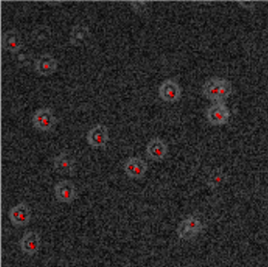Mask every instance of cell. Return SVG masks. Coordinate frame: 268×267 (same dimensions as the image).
<instances>
[{"label":"cell","mask_w":268,"mask_h":267,"mask_svg":"<svg viewBox=\"0 0 268 267\" xmlns=\"http://www.w3.org/2000/svg\"><path fill=\"white\" fill-rule=\"evenodd\" d=\"M2 46L11 53H18L23 47L19 31L15 29L6 31L2 36Z\"/></svg>","instance_id":"cell-12"},{"label":"cell","mask_w":268,"mask_h":267,"mask_svg":"<svg viewBox=\"0 0 268 267\" xmlns=\"http://www.w3.org/2000/svg\"><path fill=\"white\" fill-rule=\"evenodd\" d=\"M41 238L40 234L35 231L27 232L19 240L21 251L29 256H33L39 252Z\"/></svg>","instance_id":"cell-10"},{"label":"cell","mask_w":268,"mask_h":267,"mask_svg":"<svg viewBox=\"0 0 268 267\" xmlns=\"http://www.w3.org/2000/svg\"><path fill=\"white\" fill-rule=\"evenodd\" d=\"M8 217L15 227H24L30 223L31 211L25 202H20L8 211Z\"/></svg>","instance_id":"cell-3"},{"label":"cell","mask_w":268,"mask_h":267,"mask_svg":"<svg viewBox=\"0 0 268 267\" xmlns=\"http://www.w3.org/2000/svg\"><path fill=\"white\" fill-rule=\"evenodd\" d=\"M220 83L221 77H214L207 80L202 86L203 96L212 103H218Z\"/></svg>","instance_id":"cell-14"},{"label":"cell","mask_w":268,"mask_h":267,"mask_svg":"<svg viewBox=\"0 0 268 267\" xmlns=\"http://www.w3.org/2000/svg\"><path fill=\"white\" fill-rule=\"evenodd\" d=\"M147 163L138 157H130L124 164V171L132 180H140L147 171Z\"/></svg>","instance_id":"cell-9"},{"label":"cell","mask_w":268,"mask_h":267,"mask_svg":"<svg viewBox=\"0 0 268 267\" xmlns=\"http://www.w3.org/2000/svg\"><path fill=\"white\" fill-rule=\"evenodd\" d=\"M203 224L196 217H189L179 224L177 229L178 236L184 240L195 238L203 230Z\"/></svg>","instance_id":"cell-2"},{"label":"cell","mask_w":268,"mask_h":267,"mask_svg":"<svg viewBox=\"0 0 268 267\" xmlns=\"http://www.w3.org/2000/svg\"><path fill=\"white\" fill-rule=\"evenodd\" d=\"M76 163L77 161L74 157L66 151H62L53 159V167L57 173L74 176L76 175Z\"/></svg>","instance_id":"cell-5"},{"label":"cell","mask_w":268,"mask_h":267,"mask_svg":"<svg viewBox=\"0 0 268 267\" xmlns=\"http://www.w3.org/2000/svg\"><path fill=\"white\" fill-rule=\"evenodd\" d=\"M54 194L59 202L71 204L77 198V188L71 180H61L55 185Z\"/></svg>","instance_id":"cell-4"},{"label":"cell","mask_w":268,"mask_h":267,"mask_svg":"<svg viewBox=\"0 0 268 267\" xmlns=\"http://www.w3.org/2000/svg\"><path fill=\"white\" fill-rule=\"evenodd\" d=\"M168 146L161 138H155L150 140L146 146V154L149 159L155 162H160L167 156Z\"/></svg>","instance_id":"cell-11"},{"label":"cell","mask_w":268,"mask_h":267,"mask_svg":"<svg viewBox=\"0 0 268 267\" xmlns=\"http://www.w3.org/2000/svg\"><path fill=\"white\" fill-rule=\"evenodd\" d=\"M87 143L93 148L105 147L109 141V134L106 126L98 124L91 128L86 135Z\"/></svg>","instance_id":"cell-7"},{"label":"cell","mask_w":268,"mask_h":267,"mask_svg":"<svg viewBox=\"0 0 268 267\" xmlns=\"http://www.w3.org/2000/svg\"><path fill=\"white\" fill-rule=\"evenodd\" d=\"M225 179L226 177H225L223 170L215 169L210 172L206 183L211 189H215L221 185H223Z\"/></svg>","instance_id":"cell-16"},{"label":"cell","mask_w":268,"mask_h":267,"mask_svg":"<svg viewBox=\"0 0 268 267\" xmlns=\"http://www.w3.org/2000/svg\"><path fill=\"white\" fill-rule=\"evenodd\" d=\"M208 122L214 127L225 125L229 122L231 113L228 107L223 103H214L207 110Z\"/></svg>","instance_id":"cell-6"},{"label":"cell","mask_w":268,"mask_h":267,"mask_svg":"<svg viewBox=\"0 0 268 267\" xmlns=\"http://www.w3.org/2000/svg\"><path fill=\"white\" fill-rule=\"evenodd\" d=\"M57 119L49 108L39 109L32 117L33 128L40 132H48L54 129Z\"/></svg>","instance_id":"cell-1"},{"label":"cell","mask_w":268,"mask_h":267,"mask_svg":"<svg viewBox=\"0 0 268 267\" xmlns=\"http://www.w3.org/2000/svg\"><path fill=\"white\" fill-rule=\"evenodd\" d=\"M158 93L162 100L166 103H178L181 99V88L177 82L172 79L166 80L162 82Z\"/></svg>","instance_id":"cell-8"},{"label":"cell","mask_w":268,"mask_h":267,"mask_svg":"<svg viewBox=\"0 0 268 267\" xmlns=\"http://www.w3.org/2000/svg\"><path fill=\"white\" fill-rule=\"evenodd\" d=\"M232 93V85L231 82L225 78H221L220 88H219V98L218 103H223L230 97Z\"/></svg>","instance_id":"cell-17"},{"label":"cell","mask_w":268,"mask_h":267,"mask_svg":"<svg viewBox=\"0 0 268 267\" xmlns=\"http://www.w3.org/2000/svg\"><path fill=\"white\" fill-rule=\"evenodd\" d=\"M35 69L40 76L49 77L56 71L57 61L51 55L44 54L36 61Z\"/></svg>","instance_id":"cell-13"},{"label":"cell","mask_w":268,"mask_h":267,"mask_svg":"<svg viewBox=\"0 0 268 267\" xmlns=\"http://www.w3.org/2000/svg\"><path fill=\"white\" fill-rule=\"evenodd\" d=\"M88 36H89L88 27L77 25L73 27V31L70 34V41L73 45L79 46L83 42H85Z\"/></svg>","instance_id":"cell-15"}]
</instances>
